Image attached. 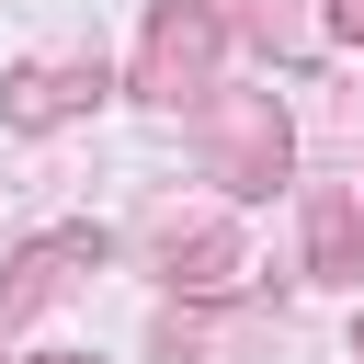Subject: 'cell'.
I'll list each match as a JSON object with an SVG mask.
<instances>
[{"label":"cell","mask_w":364,"mask_h":364,"mask_svg":"<svg viewBox=\"0 0 364 364\" xmlns=\"http://www.w3.org/2000/svg\"><path fill=\"white\" fill-rule=\"evenodd\" d=\"M216 57H228V11L216 0H159L148 34H136V91L193 102V91H216Z\"/></svg>","instance_id":"cell-1"},{"label":"cell","mask_w":364,"mask_h":364,"mask_svg":"<svg viewBox=\"0 0 364 364\" xmlns=\"http://www.w3.org/2000/svg\"><path fill=\"white\" fill-rule=\"evenodd\" d=\"M284 102L273 91H216L205 102V182H228V193H273L284 182Z\"/></svg>","instance_id":"cell-2"},{"label":"cell","mask_w":364,"mask_h":364,"mask_svg":"<svg viewBox=\"0 0 364 364\" xmlns=\"http://www.w3.org/2000/svg\"><path fill=\"white\" fill-rule=\"evenodd\" d=\"M159 364H284V318L262 307H171L159 318Z\"/></svg>","instance_id":"cell-3"},{"label":"cell","mask_w":364,"mask_h":364,"mask_svg":"<svg viewBox=\"0 0 364 364\" xmlns=\"http://www.w3.org/2000/svg\"><path fill=\"white\" fill-rule=\"evenodd\" d=\"M68 273H102V228H57V239H23L11 273H0V330H23Z\"/></svg>","instance_id":"cell-4"},{"label":"cell","mask_w":364,"mask_h":364,"mask_svg":"<svg viewBox=\"0 0 364 364\" xmlns=\"http://www.w3.org/2000/svg\"><path fill=\"white\" fill-rule=\"evenodd\" d=\"M102 91H114L102 68H80V57H46V68H23V80L0 91V114H11L23 136H46V125H68V114H91Z\"/></svg>","instance_id":"cell-5"},{"label":"cell","mask_w":364,"mask_h":364,"mask_svg":"<svg viewBox=\"0 0 364 364\" xmlns=\"http://www.w3.org/2000/svg\"><path fill=\"white\" fill-rule=\"evenodd\" d=\"M239 262H250V250H239V228H228V216H193V228L171 216V284H182V296H228V284H239Z\"/></svg>","instance_id":"cell-6"},{"label":"cell","mask_w":364,"mask_h":364,"mask_svg":"<svg viewBox=\"0 0 364 364\" xmlns=\"http://www.w3.org/2000/svg\"><path fill=\"white\" fill-rule=\"evenodd\" d=\"M307 273L318 284H364V205L353 193H318L307 205Z\"/></svg>","instance_id":"cell-7"},{"label":"cell","mask_w":364,"mask_h":364,"mask_svg":"<svg viewBox=\"0 0 364 364\" xmlns=\"http://www.w3.org/2000/svg\"><path fill=\"white\" fill-rule=\"evenodd\" d=\"M330 34H341V46H364V0H330Z\"/></svg>","instance_id":"cell-8"},{"label":"cell","mask_w":364,"mask_h":364,"mask_svg":"<svg viewBox=\"0 0 364 364\" xmlns=\"http://www.w3.org/2000/svg\"><path fill=\"white\" fill-rule=\"evenodd\" d=\"M46 364H91V353H46Z\"/></svg>","instance_id":"cell-9"},{"label":"cell","mask_w":364,"mask_h":364,"mask_svg":"<svg viewBox=\"0 0 364 364\" xmlns=\"http://www.w3.org/2000/svg\"><path fill=\"white\" fill-rule=\"evenodd\" d=\"M353 364H364V318H353Z\"/></svg>","instance_id":"cell-10"}]
</instances>
